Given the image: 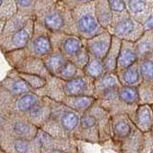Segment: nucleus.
I'll use <instances>...</instances> for the list:
<instances>
[{
  "label": "nucleus",
  "instance_id": "obj_16",
  "mask_svg": "<svg viewBox=\"0 0 153 153\" xmlns=\"http://www.w3.org/2000/svg\"><path fill=\"white\" fill-rule=\"evenodd\" d=\"M135 124L127 114H117L112 116V143L115 149L124 139L130 135Z\"/></svg>",
  "mask_w": 153,
  "mask_h": 153
},
{
  "label": "nucleus",
  "instance_id": "obj_6",
  "mask_svg": "<svg viewBox=\"0 0 153 153\" xmlns=\"http://www.w3.org/2000/svg\"><path fill=\"white\" fill-rule=\"evenodd\" d=\"M39 99L40 96L35 92L16 96L0 87V117L12 115L24 116Z\"/></svg>",
  "mask_w": 153,
  "mask_h": 153
},
{
  "label": "nucleus",
  "instance_id": "obj_21",
  "mask_svg": "<svg viewBox=\"0 0 153 153\" xmlns=\"http://www.w3.org/2000/svg\"><path fill=\"white\" fill-rule=\"evenodd\" d=\"M35 93L40 97H47L59 102H62V100L67 97L64 90V80L56 76L48 78L46 84Z\"/></svg>",
  "mask_w": 153,
  "mask_h": 153
},
{
  "label": "nucleus",
  "instance_id": "obj_15",
  "mask_svg": "<svg viewBox=\"0 0 153 153\" xmlns=\"http://www.w3.org/2000/svg\"><path fill=\"white\" fill-rule=\"evenodd\" d=\"M52 102L53 100L47 97H40L38 102L33 104L23 117H25L33 126L41 128L51 117Z\"/></svg>",
  "mask_w": 153,
  "mask_h": 153
},
{
  "label": "nucleus",
  "instance_id": "obj_32",
  "mask_svg": "<svg viewBox=\"0 0 153 153\" xmlns=\"http://www.w3.org/2000/svg\"><path fill=\"white\" fill-rule=\"evenodd\" d=\"M119 97L122 102L133 108H138L140 105L138 86H124L121 85L119 89Z\"/></svg>",
  "mask_w": 153,
  "mask_h": 153
},
{
  "label": "nucleus",
  "instance_id": "obj_22",
  "mask_svg": "<svg viewBox=\"0 0 153 153\" xmlns=\"http://www.w3.org/2000/svg\"><path fill=\"white\" fill-rule=\"evenodd\" d=\"M16 69L19 73H25L31 75H36L42 76L44 79H48L52 76L48 71L47 67L42 59L36 56H28L24 59L21 62L16 66Z\"/></svg>",
  "mask_w": 153,
  "mask_h": 153
},
{
  "label": "nucleus",
  "instance_id": "obj_28",
  "mask_svg": "<svg viewBox=\"0 0 153 153\" xmlns=\"http://www.w3.org/2000/svg\"><path fill=\"white\" fill-rule=\"evenodd\" d=\"M96 102L97 100L95 97H88V96H67L62 100V103L80 114L87 112Z\"/></svg>",
  "mask_w": 153,
  "mask_h": 153
},
{
  "label": "nucleus",
  "instance_id": "obj_47",
  "mask_svg": "<svg viewBox=\"0 0 153 153\" xmlns=\"http://www.w3.org/2000/svg\"><path fill=\"white\" fill-rule=\"evenodd\" d=\"M151 153H153V149H152V151H151Z\"/></svg>",
  "mask_w": 153,
  "mask_h": 153
},
{
  "label": "nucleus",
  "instance_id": "obj_34",
  "mask_svg": "<svg viewBox=\"0 0 153 153\" xmlns=\"http://www.w3.org/2000/svg\"><path fill=\"white\" fill-rule=\"evenodd\" d=\"M83 70L86 76H88L94 79H98L100 78H102V76L107 72L106 69H105L103 60L91 55H90V59L88 61V63L85 66V68Z\"/></svg>",
  "mask_w": 153,
  "mask_h": 153
},
{
  "label": "nucleus",
  "instance_id": "obj_7",
  "mask_svg": "<svg viewBox=\"0 0 153 153\" xmlns=\"http://www.w3.org/2000/svg\"><path fill=\"white\" fill-rule=\"evenodd\" d=\"M39 129L23 116L12 115L0 117V134L10 137L35 140Z\"/></svg>",
  "mask_w": 153,
  "mask_h": 153
},
{
  "label": "nucleus",
  "instance_id": "obj_14",
  "mask_svg": "<svg viewBox=\"0 0 153 153\" xmlns=\"http://www.w3.org/2000/svg\"><path fill=\"white\" fill-rule=\"evenodd\" d=\"M88 111L97 122L100 133V145H104L112 140V115L102 105L96 102Z\"/></svg>",
  "mask_w": 153,
  "mask_h": 153
},
{
  "label": "nucleus",
  "instance_id": "obj_18",
  "mask_svg": "<svg viewBox=\"0 0 153 153\" xmlns=\"http://www.w3.org/2000/svg\"><path fill=\"white\" fill-rule=\"evenodd\" d=\"M126 11L143 25L153 16V0H124Z\"/></svg>",
  "mask_w": 153,
  "mask_h": 153
},
{
  "label": "nucleus",
  "instance_id": "obj_51",
  "mask_svg": "<svg viewBox=\"0 0 153 153\" xmlns=\"http://www.w3.org/2000/svg\"><path fill=\"white\" fill-rule=\"evenodd\" d=\"M61 1H62V0H61Z\"/></svg>",
  "mask_w": 153,
  "mask_h": 153
},
{
  "label": "nucleus",
  "instance_id": "obj_46",
  "mask_svg": "<svg viewBox=\"0 0 153 153\" xmlns=\"http://www.w3.org/2000/svg\"><path fill=\"white\" fill-rule=\"evenodd\" d=\"M151 133H152V135H153V127H152V129H151V131H150Z\"/></svg>",
  "mask_w": 153,
  "mask_h": 153
},
{
  "label": "nucleus",
  "instance_id": "obj_11",
  "mask_svg": "<svg viewBox=\"0 0 153 153\" xmlns=\"http://www.w3.org/2000/svg\"><path fill=\"white\" fill-rule=\"evenodd\" d=\"M35 23L36 16L20 31L11 36L0 37V49L2 54L25 48L33 37V32H35Z\"/></svg>",
  "mask_w": 153,
  "mask_h": 153
},
{
  "label": "nucleus",
  "instance_id": "obj_44",
  "mask_svg": "<svg viewBox=\"0 0 153 153\" xmlns=\"http://www.w3.org/2000/svg\"><path fill=\"white\" fill-rule=\"evenodd\" d=\"M111 8L114 12H123L126 11L124 0H109Z\"/></svg>",
  "mask_w": 153,
  "mask_h": 153
},
{
  "label": "nucleus",
  "instance_id": "obj_35",
  "mask_svg": "<svg viewBox=\"0 0 153 153\" xmlns=\"http://www.w3.org/2000/svg\"><path fill=\"white\" fill-rule=\"evenodd\" d=\"M138 63L142 75V82L153 84V54L139 59Z\"/></svg>",
  "mask_w": 153,
  "mask_h": 153
},
{
  "label": "nucleus",
  "instance_id": "obj_12",
  "mask_svg": "<svg viewBox=\"0 0 153 153\" xmlns=\"http://www.w3.org/2000/svg\"><path fill=\"white\" fill-rule=\"evenodd\" d=\"M0 146L5 153H41L42 145L37 137L28 140L0 134Z\"/></svg>",
  "mask_w": 153,
  "mask_h": 153
},
{
  "label": "nucleus",
  "instance_id": "obj_37",
  "mask_svg": "<svg viewBox=\"0 0 153 153\" xmlns=\"http://www.w3.org/2000/svg\"><path fill=\"white\" fill-rule=\"evenodd\" d=\"M84 75H85L84 70L79 68L73 62L68 60L66 62V64L63 66V68L61 69L60 73L57 76L63 80H70L76 78H79V76H82Z\"/></svg>",
  "mask_w": 153,
  "mask_h": 153
},
{
  "label": "nucleus",
  "instance_id": "obj_33",
  "mask_svg": "<svg viewBox=\"0 0 153 153\" xmlns=\"http://www.w3.org/2000/svg\"><path fill=\"white\" fill-rule=\"evenodd\" d=\"M139 59L153 54V28L146 30L143 36L135 42Z\"/></svg>",
  "mask_w": 153,
  "mask_h": 153
},
{
  "label": "nucleus",
  "instance_id": "obj_17",
  "mask_svg": "<svg viewBox=\"0 0 153 153\" xmlns=\"http://www.w3.org/2000/svg\"><path fill=\"white\" fill-rule=\"evenodd\" d=\"M66 96H95V79L88 76H79L70 80H64Z\"/></svg>",
  "mask_w": 153,
  "mask_h": 153
},
{
  "label": "nucleus",
  "instance_id": "obj_43",
  "mask_svg": "<svg viewBox=\"0 0 153 153\" xmlns=\"http://www.w3.org/2000/svg\"><path fill=\"white\" fill-rule=\"evenodd\" d=\"M56 1L57 0H36V13L50 9Z\"/></svg>",
  "mask_w": 153,
  "mask_h": 153
},
{
  "label": "nucleus",
  "instance_id": "obj_29",
  "mask_svg": "<svg viewBox=\"0 0 153 153\" xmlns=\"http://www.w3.org/2000/svg\"><path fill=\"white\" fill-rule=\"evenodd\" d=\"M42 59L44 61L48 71L50 72V74L56 76H59L61 69L63 68L66 62L68 61L59 49H53L50 54L45 56Z\"/></svg>",
  "mask_w": 153,
  "mask_h": 153
},
{
  "label": "nucleus",
  "instance_id": "obj_45",
  "mask_svg": "<svg viewBox=\"0 0 153 153\" xmlns=\"http://www.w3.org/2000/svg\"><path fill=\"white\" fill-rule=\"evenodd\" d=\"M67 6L69 7L70 10H73L74 8L79 6V5H82V4H86V3H89V2H92V1H96V0H62Z\"/></svg>",
  "mask_w": 153,
  "mask_h": 153
},
{
  "label": "nucleus",
  "instance_id": "obj_1",
  "mask_svg": "<svg viewBox=\"0 0 153 153\" xmlns=\"http://www.w3.org/2000/svg\"><path fill=\"white\" fill-rule=\"evenodd\" d=\"M81 115L64 103L53 100L51 117L40 129L53 138L73 139Z\"/></svg>",
  "mask_w": 153,
  "mask_h": 153
},
{
  "label": "nucleus",
  "instance_id": "obj_49",
  "mask_svg": "<svg viewBox=\"0 0 153 153\" xmlns=\"http://www.w3.org/2000/svg\"><path fill=\"white\" fill-rule=\"evenodd\" d=\"M1 153H3V152H1Z\"/></svg>",
  "mask_w": 153,
  "mask_h": 153
},
{
  "label": "nucleus",
  "instance_id": "obj_36",
  "mask_svg": "<svg viewBox=\"0 0 153 153\" xmlns=\"http://www.w3.org/2000/svg\"><path fill=\"white\" fill-rule=\"evenodd\" d=\"M0 23L2 28L5 22L18 12V9L16 0H0Z\"/></svg>",
  "mask_w": 153,
  "mask_h": 153
},
{
  "label": "nucleus",
  "instance_id": "obj_8",
  "mask_svg": "<svg viewBox=\"0 0 153 153\" xmlns=\"http://www.w3.org/2000/svg\"><path fill=\"white\" fill-rule=\"evenodd\" d=\"M122 84L111 86L104 89L100 92L95 94V98L97 102L106 109L112 115L117 114H127L131 119L135 116L137 108H133L124 104L119 97V89Z\"/></svg>",
  "mask_w": 153,
  "mask_h": 153
},
{
  "label": "nucleus",
  "instance_id": "obj_38",
  "mask_svg": "<svg viewBox=\"0 0 153 153\" xmlns=\"http://www.w3.org/2000/svg\"><path fill=\"white\" fill-rule=\"evenodd\" d=\"M140 104L153 105V84L142 82L138 86Z\"/></svg>",
  "mask_w": 153,
  "mask_h": 153
},
{
  "label": "nucleus",
  "instance_id": "obj_48",
  "mask_svg": "<svg viewBox=\"0 0 153 153\" xmlns=\"http://www.w3.org/2000/svg\"><path fill=\"white\" fill-rule=\"evenodd\" d=\"M1 152H3V151H1ZM3 153H5V152H3Z\"/></svg>",
  "mask_w": 153,
  "mask_h": 153
},
{
  "label": "nucleus",
  "instance_id": "obj_9",
  "mask_svg": "<svg viewBox=\"0 0 153 153\" xmlns=\"http://www.w3.org/2000/svg\"><path fill=\"white\" fill-rule=\"evenodd\" d=\"M50 38L53 49H59L69 61L86 48V39L76 35L50 33Z\"/></svg>",
  "mask_w": 153,
  "mask_h": 153
},
{
  "label": "nucleus",
  "instance_id": "obj_41",
  "mask_svg": "<svg viewBox=\"0 0 153 153\" xmlns=\"http://www.w3.org/2000/svg\"><path fill=\"white\" fill-rule=\"evenodd\" d=\"M89 59H90V54L87 51V48H85V49H83L80 53H79V54L71 60V62H73L76 66H78L79 68L83 70L85 68V66L87 65Z\"/></svg>",
  "mask_w": 153,
  "mask_h": 153
},
{
  "label": "nucleus",
  "instance_id": "obj_40",
  "mask_svg": "<svg viewBox=\"0 0 153 153\" xmlns=\"http://www.w3.org/2000/svg\"><path fill=\"white\" fill-rule=\"evenodd\" d=\"M16 4L19 12L35 16L36 0H16Z\"/></svg>",
  "mask_w": 153,
  "mask_h": 153
},
{
  "label": "nucleus",
  "instance_id": "obj_5",
  "mask_svg": "<svg viewBox=\"0 0 153 153\" xmlns=\"http://www.w3.org/2000/svg\"><path fill=\"white\" fill-rule=\"evenodd\" d=\"M113 36L121 40L136 42L140 38L146 29L142 23L132 17L127 11L114 12L113 21L107 29Z\"/></svg>",
  "mask_w": 153,
  "mask_h": 153
},
{
  "label": "nucleus",
  "instance_id": "obj_26",
  "mask_svg": "<svg viewBox=\"0 0 153 153\" xmlns=\"http://www.w3.org/2000/svg\"><path fill=\"white\" fill-rule=\"evenodd\" d=\"M143 138H145V133L135 126L130 135L120 143L116 150L119 153H140Z\"/></svg>",
  "mask_w": 153,
  "mask_h": 153
},
{
  "label": "nucleus",
  "instance_id": "obj_10",
  "mask_svg": "<svg viewBox=\"0 0 153 153\" xmlns=\"http://www.w3.org/2000/svg\"><path fill=\"white\" fill-rule=\"evenodd\" d=\"M37 138L41 142V153H79L78 143L72 138H53L39 129Z\"/></svg>",
  "mask_w": 153,
  "mask_h": 153
},
{
  "label": "nucleus",
  "instance_id": "obj_4",
  "mask_svg": "<svg viewBox=\"0 0 153 153\" xmlns=\"http://www.w3.org/2000/svg\"><path fill=\"white\" fill-rule=\"evenodd\" d=\"M79 36L83 39H90L106 30L100 25L96 16L95 1L79 5L72 10Z\"/></svg>",
  "mask_w": 153,
  "mask_h": 153
},
{
  "label": "nucleus",
  "instance_id": "obj_23",
  "mask_svg": "<svg viewBox=\"0 0 153 153\" xmlns=\"http://www.w3.org/2000/svg\"><path fill=\"white\" fill-rule=\"evenodd\" d=\"M33 17H35V16H32V14L18 11L13 16L8 19V20L5 22L4 26L0 29V37L11 36L13 33L20 31Z\"/></svg>",
  "mask_w": 153,
  "mask_h": 153
},
{
  "label": "nucleus",
  "instance_id": "obj_31",
  "mask_svg": "<svg viewBox=\"0 0 153 153\" xmlns=\"http://www.w3.org/2000/svg\"><path fill=\"white\" fill-rule=\"evenodd\" d=\"M122 46V40L120 38L112 36V43L110 46L108 53L102 59L105 66V69L110 73H116L117 70V62L120 55V50Z\"/></svg>",
  "mask_w": 153,
  "mask_h": 153
},
{
  "label": "nucleus",
  "instance_id": "obj_19",
  "mask_svg": "<svg viewBox=\"0 0 153 153\" xmlns=\"http://www.w3.org/2000/svg\"><path fill=\"white\" fill-rule=\"evenodd\" d=\"M112 43V35L107 30L90 39H86V48L89 54L98 59H103Z\"/></svg>",
  "mask_w": 153,
  "mask_h": 153
},
{
  "label": "nucleus",
  "instance_id": "obj_20",
  "mask_svg": "<svg viewBox=\"0 0 153 153\" xmlns=\"http://www.w3.org/2000/svg\"><path fill=\"white\" fill-rule=\"evenodd\" d=\"M0 87L4 88L9 93L16 96H19L28 92H33L32 88L21 78V76L19 75L18 72L13 68L10 70L6 76L1 80Z\"/></svg>",
  "mask_w": 153,
  "mask_h": 153
},
{
  "label": "nucleus",
  "instance_id": "obj_39",
  "mask_svg": "<svg viewBox=\"0 0 153 153\" xmlns=\"http://www.w3.org/2000/svg\"><path fill=\"white\" fill-rule=\"evenodd\" d=\"M19 73V72H18ZM21 78L26 81L28 85L32 88L33 92L41 89L43 86L46 84V79L42 76H36V75H31V74H25V73H19Z\"/></svg>",
  "mask_w": 153,
  "mask_h": 153
},
{
  "label": "nucleus",
  "instance_id": "obj_2",
  "mask_svg": "<svg viewBox=\"0 0 153 153\" xmlns=\"http://www.w3.org/2000/svg\"><path fill=\"white\" fill-rule=\"evenodd\" d=\"M52 51L53 46L49 31L36 19L35 32L28 45L23 49L12 51L3 55L10 66L12 68H16L19 62H21L28 56H36L43 59L45 56L49 55Z\"/></svg>",
  "mask_w": 153,
  "mask_h": 153
},
{
  "label": "nucleus",
  "instance_id": "obj_13",
  "mask_svg": "<svg viewBox=\"0 0 153 153\" xmlns=\"http://www.w3.org/2000/svg\"><path fill=\"white\" fill-rule=\"evenodd\" d=\"M73 139L76 141L93 143V145L100 143V133L97 122L89 111L81 115L79 126L76 129Z\"/></svg>",
  "mask_w": 153,
  "mask_h": 153
},
{
  "label": "nucleus",
  "instance_id": "obj_24",
  "mask_svg": "<svg viewBox=\"0 0 153 153\" xmlns=\"http://www.w3.org/2000/svg\"><path fill=\"white\" fill-rule=\"evenodd\" d=\"M139 60V56L136 50L135 42L122 40V46L117 62V71L126 69Z\"/></svg>",
  "mask_w": 153,
  "mask_h": 153
},
{
  "label": "nucleus",
  "instance_id": "obj_3",
  "mask_svg": "<svg viewBox=\"0 0 153 153\" xmlns=\"http://www.w3.org/2000/svg\"><path fill=\"white\" fill-rule=\"evenodd\" d=\"M36 19L50 33L79 36L72 10L61 0H57L50 9L36 13Z\"/></svg>",
  "mask_w": 153,
  "mask_h": 153
},
{
  "label": "nucleus",
  "instance_id": "obj_27",
  "mask_svg": "<svg viewBox=\"0 0 153 153\" xmlns=\"http://www.w3.org/2000/svg\"><path fill=\"white\" fill-rule=\"evenodd\" d=\"M116 75L121 84L124 86H139L143 81L138 62L126 69L117 71Z\"/></svg>",
  "mask_w": 153,
  "mask_h": 153
},
{
  "label": "nucleus",
  "instance_id": "obj_42",
  "mask_svg": "<svg viewBox=\"0 0 153 153\" xmlns=\"http://www.w3.org/2000/svg\"><path fill=\"white\" fill-rule=\"evenodd\" d=\"M153 149V135L151 132H146L140 153H151Z\"/></svg>",
  "mask_w": 153,
  "mask_h": 153
},
{
  "label": "nucleus",
  "instance_id": "obj_25",
  "mask_svg": "<svg viewBox=\"0 0 153 153\" xmlns=\"http://www.w3.org/2000/svg\"><path fill=\"white\" fill-rule=\"evenodd\" d=\"M132 121L143 133L150 132L153 127V106L150 104H140Z\"/></svg>",
  "mask_w": 153,
  "mask_h": 153
},
{
  "label": "nucleus",
  "instance_id": "obj_50",
  "mask_svg": "<svg viewBox=\"0 0 153 153\" xmlns=\"http://www.w3.org/2000/svg\"><path fill=\"white\" fill-rule=\"evenodd\" d=\"M152 106H153V105H152Z\"/></svg>",
  "mask_w": 153,
  "mask_h": 153
},
{
  "label": "nucleus",
  "instance_id": "obj_30",
  "mask_svg": "<svg viewBox=\"0 0 153 153\" xmlns=\"http://www.w3.org/2000/svg\"><path fill=\"white\" fill-rule=\"evenodd\" d=\"M96 16L100 22L105 30L111 25L114 17V11L111 8L109 0H96Z\"/></svg>",
  "mask_w": 153,
  "mask_h": 153
}]
</instances>
